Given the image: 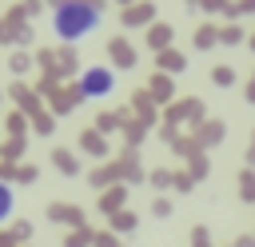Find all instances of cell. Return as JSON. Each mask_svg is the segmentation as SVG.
Masks as SVG:
<instances>
[{"instance_id": "cell-3", "label": "cell", "mask_w": 255, "mask_h": 247, "mask_svg": "<svg viewBox=\"0 0 255 247\" xmlns=\"http://www.w3.org/2000/svg\"><path fill=\"white\" fill-rule=\"evenodd\" d=\"M12 211H16V187L0 179V223H8V219H12Z\"/></svg>"}, {"instance_id": "cell-1", "label": "cell", "mask_w": 255, "mask_h": 247, "mask_svg": "<svg viewBox=\"0 0 255 247\" xmlns=\"http://www.w3.org/2000/svg\"><path fill=\"white\" fill-rule=\"evenodd\" d=\"M100 20H104V12H100L96 0H64L52 12V32L68 44H80L84 36H92L100 28Z\"/></svg>"}, {"instance_id": "cell-2", "label": "cell", "mask_w": 255, "mask_h": 247, "mask_svg": "<svg viewBox=\"0 0 255 247\" xmlns=\"http://www.w3.org/2000/svg\"><path fill=\"white\" fill-rule=\"evenodd\" d=\"M112 88H116L112 68H88V72L80 76V96H84V100H104Z\"/></svg>"}]
</instances>
